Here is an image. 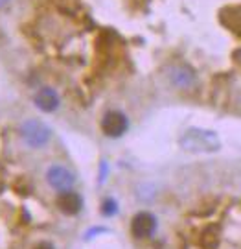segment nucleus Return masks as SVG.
Segmentation results:
<instances>
[{"label":"nucleus","instance_id":"6e6552de","mask_svg":"<svg viewBox=\"0 0 241 249\" xmlns=\"http://www.w3.org/2000/svg\"><path fill=\"white\" fill-rule=\"evenodd\" d=\"M59 94L55 92L54 89H50V87H43L41 90H37L35 94V106L41 109V111H45V113H52L55 111L57 107H59Z\"/></svg>","mask_w":241,"mask_h":249},{"label":"nucleus","instance_id":"0eeeda50","mask_svg":"<svg viewBox=\"0 0 241 249\" xmlns=\"http://www.w3.org/2000/svg\"><path fill=\"white\" fill-rule=\"evenodd\" d=\"M81 207H83V201H81L80 194H76V192H72V190L61 192L59 197H57V209H59L63 214L74 216V214L80 213Z\"/></svg>","mask_w":241,"mask_h":249},{"label":"nucleus","instance_id":"9b49d317","mask_svg":"<svg viewBox=\"0 0 241 249\" xmlns=\"http://www.w3.org/2000/svg\"><path fill=\"white\" fill-rule=\"evenodd\" d=\"M8 2H11V0H0V8H4Z\"/></svg>","mask_w":241,"mask_h":249},{"label":"nucleus","instance_id":"f03ea898","mask_svg":"<svg viewBox=\"0 0 241 249\" xmlns=\"http://www.w3.org/2000/svg\"><path fill=\"white\" fill-rule=\"evenodd\" d=\"M20 135L22 139L26 141L28 146L32 148H41L45 146L50 137H52V131L46 124H43L41 120H26L22 127H20Z\"/></svg>","mask_w":241,"mask_h":249},{"label":"nucleus","instance_id":"39448f33","mask_svg":"<svg viewBox=\"0 0 241 249\" xmlns=\"http://www.w3.org/2000/svg\"><path fill=\"white\" fill-rule=\"evenodd\" d=\"M157 229V218L149 213H138L131 222L134 238H149Z\"/></svg>","mask_w":241,"mask_h":249},{"label":"nucleus","instance_id":"1a4fd4ad","mask_svg":"<svg viewBox=\"0 0 241 249\" xmlns=\"http://www.w3.org/2000/svg\"><path fill=\"white\" fill-rule=\"evenodd\" d=\"M116 213V203H114V199H107L105 203H103V214H114Z\"/></svg>","mask_w":241,"mask_h":249},{"label":"nucleus","instance_id":"423d86ee","mask_svg":"<svg viewBox=\"0 0 241 249\" xmlns=\"http://www.w3.org/2000/svg\"><path fill=\"white\" fill-rule=\"evenodd\" d=\"M170 80L179 89H188L195 83V74L186 65H173L170 69Z\"/></svg>","mask_w":241,"mask_h":249},{"label":"nucleus","instance_id":"7ed1b4c3","mask_svg":"<svg viewBox=\"0 0 241 249\" xmlns=\"http://www.w3.org/2000/svg\"><path fill=\"white\" fill-rule=\"evenodd\" d=\"M46 179H48V185L52 188H55L57 192H66L74 187L76 178L68 168H64L61 164H55L52 168H48L46 172Z\"/></svg>","mask_w":241,"mask_h":249},{"label":"nucleus","instance_id":"f257e3e1","mask_svg":"<svg viewBox=\"0 0 241 249\" xmlns=\"http://www.w3.org/2000/svg\"><path fill=\"white\" fill-rule=\"evenodd\" d=\"M180 146L188 151H215L219 150L221 142L214 131L192 127L180 137Z\"/></svg>","mask_w":241,"mask_h":249},{"label":"nucleus","instance_id":"20e7f679","mask_svg":"<svg viewBox=\"0 0 241 249\" xmlns=\"http://www.w3.org/2000/svg\"><path fill=\"white\" fill-rule=\"evenodd\" d=\"M127 127H129V120L120 111H109L101 120V131L107 137H112V139L122 137L127 131Z\"/></svg>","mask_w":241,"mask_h":249},{"label":"nucleus","instance_id":"9d476101","mask_svg":"<svg viewBox=\"0 0 241 249\" xmlns=\"http://www.w3.org/2000/svg\"><path fill=\"white\" fill-rule=\"evenodd\" d=\"M33 249H55L52 244H48V242H41V244H37Z\"/></svg>","mask_w":241,"mask_h":249}]
</instances>
